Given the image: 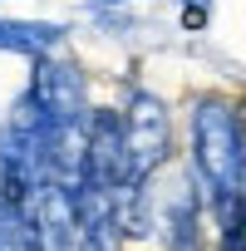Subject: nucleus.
Returning <instances> with one entry per match:
<instances>
[{
    "label": "nucleus",
    "instance_id": "39448f33",
    "mask_svg": "<svg viewBox=\"0 0 246 251\" xmlns=\"http://www.w3.org/2000/svg\"><path fill=\"white\" fill-rule=\"evenodd\" d=\"M202 207H207V197L192 192V182H177V192L158 207V231H163L168 251H207V241H202Z\"/></svg>",
    "mask_w": 246,
    "mask_h": 251
},
{
    "label": "nucleus",
    "instance_id": "f03ea898",
    "mask_svg": "<svg viewBox=\"0 0 246 251\" xmlns=\"http://www.w3.org/2000/svg\"><path fill=\"white\" fill-rule=\"evenodd\" d=\"M123 123H128V153H133V182H153V173L172 158V118L168 103L148 89H133L123 103Z\"/></svg>",
    "mask_w": 246,
    "mask_h": 251
},
{
    "label": "nucleus",
    "instance_id": "0eeeda50",
    "mask_svg": "<svg viewBox=\"0 0 246 251\" xmlns=\"http://www.w3.org/2000/svg\"><path fill=\"white\" fill-rule=\"evenodd\" d=\"M207 10H212V0H187V5H182V30H202Z\"/></svg>",
    "mask_w": 246,
    "mask_h": 251
},
{
    "label": "nucleus",
    "instance_id": "f257e3e1",
    "mask_svg": "<svg viewBox=\"0 0 246 251\" xmlns=\"http://www.w3.org/2000/svg\"><path fill=\"white\" fill-rule=\"evenodd\" d=\"M192 133V177L207 197V212H221L246 197V128L241 103L226 94H197L187 113Z\"/></svg>",
    "mask_w": 246,
    "mask_h": 251
},
{
    "label": "nucleus",
    "instance_id": "7ed1b4c3",
    "mask_svg": "<svg viewBox=\"0 0 246 251\" xmlns=\"http://www.w3.org/2000/svg\"><path fill=\"white\" fill-rule=\"evenodd\" d=\"M89 182L103 192H118L133 182V153H128V123L123 108H89Z\"/></svg>",
    "mask_w": 246,
    "mask_h": 251
},
{
    "label": "nucleus",
    "instance_id": "20e7f679",
    "mask_svg": "<svg viewBox=\"0 0 246 251\" xmlns=\"http://www.w3.org/2000/svg\"><path fill=\"white\" fill-rule=\"evenodd\" d=\"M30 64H35L30 94L40 99V108L49 113V123H84L89 118V84H84V74L69 59H54V54H40Z\"/></svg>",
    "mask_w": 246,
    "mask_h": 251
},
{
    "label": "nucleus",
    "instance_id": "423d86ee",
    "mask_svg": "<svg viewBox=\"0 0 246 251\" xmlns=\"http://www.w3.org/2000/svg\"><path fill=\"white\" fill-rule=\"evenodd\" d=\"M59 45H64V25L54 20H0V50L10 54L40 59V54H54Z\"/></svg>",
    "mask_w": 246,
    "mask_h": 251
},
{
    "label": "nucleus",
    "instance_id": "6e6552de",
    "mask_svg": "<svg viewBox=\"0 0 246 251\" xmlns=\"http://www.w3.org/2000/svg\"><path fill=\"white\" fill-rule=\"evenodd\" d=\"M98 5H128V0H98Z\"/></svg>",
    "mask_w": 246,
    "mask_h": 251
}]
</instances>
